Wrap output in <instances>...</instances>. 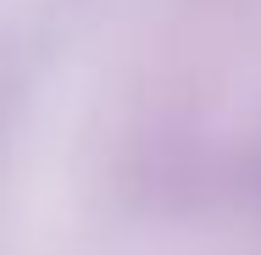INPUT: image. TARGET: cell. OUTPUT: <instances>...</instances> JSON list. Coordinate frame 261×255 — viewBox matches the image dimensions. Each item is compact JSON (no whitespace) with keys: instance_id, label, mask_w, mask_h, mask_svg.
Returning <instances> with one entry per match:
<instances>
[]
</instances>
